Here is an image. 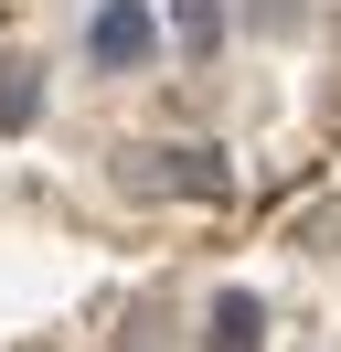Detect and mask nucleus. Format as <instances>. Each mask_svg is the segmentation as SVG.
<instances>
[{
  "label": "nucleus",
  "mask_w": 341,
  "mask_h": 352,
  "mask_svg": "<svg viewBox=\"0 0 341 352\" xmlns=\"http://www.w3.org/2000/svg\"><path fill=\"white\" fill-rule=\"evenodd\" d=\"M203 352H267V299L256 288H224L203 309Z\"/></svg>",
  "instance_id": "7ed1b4c3"
},
{
  "label": "nucleus",
  "mask_w": 341,
  "mask_h": 352,
  "mask_svg": "<svg viewBox=\"0 0 341 352\" xmlns=\"http://www.w3.org/2000/svg\"><path fill=\"white\" fill-rule=\"evenodd\" d=\"M224 43V11H213V0H182V54H213Z\"/></svg>",
  "instance_id": "39448f33"
},
{
  "label": "nucleus",
  "mask_w": 341,
  "mask_h": 352,
  "mask_svg": "<svg viewBox=\"0 0 341 352\" xmlns=\"http://www.w3.org/2000/svg\"><path fill=\"white\" fill-rule=\"evenodd\" d=\"M128 192H182V203H224L234 171L203 150V139H170V150H128Z\"/></svg>",
  "instance_id": "f257e3e1"
},
{
  "label": "nucleus",
  "mask_w": 341,
  "mask_h": 352,
  "mask_svg": "<svg viewBox=\"0 0 341 352\" xmlns=\"http://www.w3.org/2000/svg\"><path fill=\"white\" fill-rule=\"evenodd\" d=\"M149 54H160L149 0H96V22H85V65H96V75H139Z\"/></svg>",
  "instance_id": "f03ea898"
},
{
  "label": "nucleus",
  "mask_w": 341,
  "mask_h": 352,
  "mask_svg": "<svg viewBox=\"0 0 341 352\" xmlns=\"http://www.w3.org/2000/svg\"><path fill=\"white\" fill-rule=\"evenodd\" d=\"M32 129H43V75L0 65V139H32Z\"/></svg>",
  "instance_id": "20e7f679"
}]
</instances>
